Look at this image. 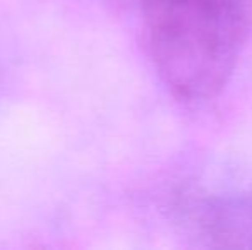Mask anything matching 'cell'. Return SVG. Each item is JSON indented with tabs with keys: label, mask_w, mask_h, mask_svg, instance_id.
Segmentation results:
<instances>
[{
	"label": "cell",
	"mask_w": 252,
	"mask_h": 250,
	"mask_svg": "<svg viewBox=\"0 0 252 250\" xmlns=\"http://www.w3.org/2000/svg\"><path fill=\"white\" fill-rule=\"evenodd\" d=\"M150 55L179 100L225 87L249 29V0H137Z\"/></svg>",
	"instance_id": "6da1fadb"
}]
</instances>
